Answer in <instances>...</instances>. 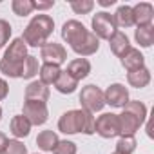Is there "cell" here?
Listing matches in <instances>:
<instances>
[{
	"label": "cell",
	"instance_id": "obj_31",
	"mask_svg": "<svg viewBox=\"0 0 154 154\" xmlns=\"http://www.w3.org/2000/svg\"><path fill=\"white\" fill-rule=\"evenodd\" d=\"M11 33H13L11 24H9L8 20H4V18H0V47H4V45L9 42Z\"/></svg>",
	"mask_w": 154,
	"mask_h": 154
},
{
	"label": "cell",
	"instance_id": "obj_27",
	"mask_svg": "<svg viewBox=\"0 0 154 154\" xmlns=\"http://www.w3.org/2000/svg\"><path fill=\"white\" fill-rule=\"evenodd\" d=\"M116 150L123 154H132L136 150V138L134 136H120L116 141Z\"/></svg>",
	"mask_w": 154,
	"mask_h": 154
},
{
	"label": "cell",
	"instance_id": "obj_29",
	"mask_svg": "<svg viewBox=\"0 0 154 154\" xmlns=\"http://www.w3.org/2000/svg\"><path fill=\"white\" fill-rule=\"evenodd\" d=\"M53 154H76V143L69 140H60L53 149Z\"/></svg>",
	"mask_w": 154,
	"mask_h": 154
},
{
	"label": "cell",
	"instance_id": "obj_14",
	"mask_svg": "<svg viewBox=\"0 0 154 154\" xmlns=\"http://www.w3.org/2000/svg\"><path fill=\"white\" fill-rule=\"evenodd\" d=\"M118 118H120V136H134L136 131L143 125V122L138 116H134L132 112H127V111L118 114Z\"/></svg>",
	"mask_w": 154,
	"mask_h": 154
},
{
	"label": "cell",
	"instance_id": "obj_20",
	"mask_svg": "<svg viewBox=\"0 0 154 154\" xmlns=\"http://www.w3.org/2000/svg\"><path fill=\"white\" fill-rule=\"evenodd\" d=\"M114 17V24L116 27H132L134 26V17H132V8L131 6H120L116 9Z\"/></svg>",
	"mask_w": 154,
	"mask_h": 154
},
{
	"label": "cell",
	"instance_id": "obj_26",
	"mask_svg": "<svg viewBox=\"0 0 154 154\" xmlns=\"http://www.w3.org/2000/svg\"><path fill=\"white\" fill-rule=\"evenodd\" d=\"M123 111L132 112V114H134V116H138L141 122H145V120H147V105H145V103H141L140 100H129V102L123 105Z\"/></svg>",
	"mask_w": 154,
	"mask_h": 154
},
{
	"label": "cell",
	"instance_id": "obj_36",
	"mask_svg": "<svg viewBox=\"0 0 154 154\" xmlns=\"http://www.w3.org/2000/svg\"><path fill=\"white\" fill-rule=\"evenodd\" d=\"M0 120H2V107H0Z\"/></svg>",
	"mask_w": 154,
	"mask_h": 154
},
{
	"label": "cell",
	"instance_id": "obj_7",
	"mask_svg": "<svg viewBox=\"0 0 154 154\" xmlns=\"http://www.w3.org/2000/svg\"><path fill=\"white\" fill-rule=\"evenodd\" d=\"M94 132L102 138L120 136V118L114 112H103L94 120Z\"/></svg>",
	"mask_w": 154,
	"mask_h": 154
},
{
	"label": "cell",
	"instance_id": "obj_33",
	"mask_svg": "<svg viewBox=\"0 0 154 154\" xmlns=\"http://www.w3.org/2000/svg\"><path fill=\"white\" fill-rule=\"evenodd\" d=\"M53 6H54V2H35V9H38V11L49 9V8H53Z\"/></svg>",
	"mask_w": 154,
	"mask_h": 154
},
{
	"label": "cell",
	"instance_id": "obj_34",
	"mask_svg": "<svg viewBox=\"0 0 154 154\" xmlns=\"http://www.w3.org/2000/svg\"><path fill=\"white\" fill-rule=\"evenodd\" d=\"M8 136L4 134V132H0V154H2L4 152V149H6V145H8Z\"/></svg>",
	"mask_w": 154,
	"mask_h": 154
},
{
	"label": "cell",
	"instance_id": "obj_1",
	"mask_svg": "<svg viewBox=\"0 0 154 154\" xmlns=\"http://www.w3.org/2000/svg\"><path fill=\"white\" fill-rule=\"evenodd\" d=\"M62 38L80 56H91L100 49V40L78 20H67L62 26Z\"/></svg>",
	"mask_w": 154,
	"mask_h": 154
},
{
	"label": "cell",
	"instance_id": "obj_19",
	"mask_svg": "<svg viewBox=\"0 0 154 154\" xmlns=\"http://www.w3.org/2000/svg\"><path fill=\"white\" fill-rule=\"evenodd\" d=\"M62 69L58 65H51V63H44L40 65V71H38V76H40V82L44 85H54V82L58 80Z\"/></svg>",
	"mask_w": 154,
	"mask_h": 154
},
{
	"label": "cell",
	"instance_id": "obj_35",
	"mask_svg": "<svg viewBox=\"0 0 154 154\" xmlns=\"http://www.w3.org/2000/svg\"><path fill=\"white\" fill-rule=\"evenodd\" d=\"M116 2V0H98V4L100 6H103V8H107V6H112Z\"/></svg>",
	"mask_w": 154,
	"mask_h": 154
},
{
	"label": "cell",
	"instance_id": "obj_8",
	"mask_svg": "<svg viewBox=\"0 0 154 154\" xmlns=\"http://www.w3.org/2000/svg\"><path fill=\"white\" fill-rule=\"evenodd\" d=\"M40 58L44 60V63H51V65H62L67 60V51L62 44L56 42H47L40 47Z\"/></svg>",
	"mask_w": 154,
	"mask_h": 154
},
{
	"label": "cell",
	"instance_id": "obj_4",
	"mask_svg": "<svg viewBox=\"0 0 154 154\" xmlns=\"http://www.w3.org/2000/svg\"><path fill=\"white\" fill-rule=\"evenodd\" d=\"M53 29H54V20L49 15H35L27 24V27L24 29L22 40L29 47H42L53 35Z\"/></svg>",
	"mask_w": 154,
	"mask_h": 154
},
{
	"label": "cell",
	"instance_id": "obj_32",
	"mask_svg": "<svg viewBox=\"0 0 154 154\" xmlns=\"http://www.w3.org/2000/svg\"><path fill=\"white\" fill-rule=\"evenodd\" d=\"M8 94H9V85H8V82L4 78H0V102L6 100Z\"/></svg>",
	"mask_w": 154,
	"mask_h": 154
},
{
	"label": "cell",
	"instance_id": "obj_37",
	"mask_svg": "<svg viewBox=\"0 0 154 154\" xmlns=\"http://www.w3.org/2000/svg\"><path fill=\"white\" fill-rule=\"evenodd\" d=\"M112 154H123V152H118V150H114V152H112Z\"/></svg>",
	"mask_w": 154,
	"mask_h": 154
},
{
	"label": "cell",
	"instance_id": "obj_30",
	"mask_svg": "<svg viewBox=\"0 0 154 154\" xmlns=\"http://www.w3.org/2000/svg\"><path fill=\"white\" fill-rule=\"evenodd\" d=\"M2 154H27V147L20 140H9Z\"/></svg>",
	"mask_w": 154,
	"mask_h": 154
},
{
	"label": "cell",
	"instance_id": "obj_24",
	"mask_svg": "<svg viewBox=\"0 0 154 154\" xmlns=\"http://www.w3.org/2000/svg\"><path fill=\"white\" fill-rule=\"evenodd\" d=\"M40 71V63H38V58L33 56V54H27L26 62H24V71H22V78L26 80H31L33 76H36Z\"/></svg>",
	"mask_w": 154,
	"mask_h": 154
},
{
	"label": "cell",
	"instance_id": "obj_28",
	"mask_svg": "<svg viewBox=\"0 0 154 154\" xmlns=\"http://www.w3.org/2000/svg\"><path fill=\"white\" fill-rule=\"evenodd\" d=\"M93 8H94L93 0H72L71 2V9L76 15H87V13L93 11Z\"/></svg>",
	"mask_w": 154,
	"mask_h": 154
},
{
	"label": "cell",
	"instance_id": "obj_18",
	"mask_svg": "<svg viewBox=\"0 0 154 154\" xmlns=\"http://www.w3.org/2000/svg\"><path fill=\"white\" fill-rule=\"evenodd\" d=\"M31 123L22 116V114H17L11 118V123H9V131L15 138H27L29 132H31Z\"/></svg>",
	"mask_w": 154,
	"mask_h": 154
},
{
	"label": "cell",
	"instance_id": "obj_11",
	"mask_svg": "<svg viewBox=\"0 0 154 154\" xmlns=\"http://www.w3.org/2000/svg\"><path fill=\"white\" fill-rule=\"evenodd\" d=\"M65 72L71 76V78H74L76 82H80L84 78H87L89 72H91V62L87 58H74L67 63V69Z\"/></svg>",
	"mask_w": 154,
	"mask_h": 154
},
{
	"label": "cell",
	"instance_id": "obj_13",
	"mask_svg": "<svg viewBox=\"0 0 154 154\" xmlns=\"http://www.w3.org/2000/svg\"><path fill=\"white\" fill-rule=\"evenodd\" d=\"M24 98H26V102H40V103H45L49 100V87L44 85L40 80L29 82V85L26 87Z\"/></svg>",
	"mask_w": 154,
	"mask_h": 154
},
{
	"label": "cell",
	"instance_id": "obj_21",
	"mask_svg": "<svg viewBox=\"0 0 154 154\" xmlns=\"http://www.w3.org/2000/svg\"><path fill=\"white\" fill-rule=\"evenodd\" d=\"M58 141H60V140H58V134H56L54 131H42V132L36 136V145H38V149H42V150H45V152H53V149L56 147Z\"/></svg>",
	"mask_w": 154,
	"mask_h": 154
},
{
	"label": "cell",
	"instance_id": "obj_22",
	"mask_svg": "<svg viewBox=\"0 0 154 154\" xmlns=\"http://www.w3.org/2000/svg\"><path fill=\"white\" fill-rule=\"evenodd\" d=\"M54 87L62 94H72L76 91V87H78V82H76L74 78H71L65 71H62L60 76H58V80L54 82Z\"/></svg>",
	"mask_w": 154,
	"mask_h": 154
},
{
	"label": "cell",
	"instance_id": "obj_10",
	"mask_svg": "<svg viewBox=\"0 0 154 154\" xmlns=\"http://www.w3.org/2000/svg\"><path fill=\"white\" fill-rule=\"evenodd\" d=\"M103 98H105V105H111V107H122L129 102V91L125 85L122 84H112L107 87V91L103 93Z\"/></svg>",
	"mask_w": 154,
	"mask_h": 154
},
{
	"label": "cell",
	"instance_id": "obj_17",
	"mask_svg": "<svg viewBox=\"0 0 154 154\" xmlns=\"http://www.w3.org/2000/svg\"><path fill=\"white\" fill-rule=\"evenodd\" d=\"M109 47H111V51H112L118 58H123V54L131 49V44H129L127 35L122 33V31H116V33L109 38Z\"/></svg>",
	"mask_w": 154,
	"mask_h": 154
},
{
	"label": "cell",
	"instance_id": "obj_2",
	"mask_svg": "<svg viewBox=\"0 0 154 154\" xmlns=\"http://www.w3.org/2000/svg\"><path fill=\"white\" fill-rule=\"evenodd\" d=\"M27 58V45L22 38H15L0 58V72H4L9 78H22L24 62Z\"/></svg>",
	"mask_w": 154,
	"mask_h": 154
},
{
	"label": "cell",
	"instance_id": "obj_15",
	"mask_svg": "<svg viewBox=\"0 0 154 154\" xmlns=\"http://www.w3.org/2000/svg\"><path fill=\"white\" fill-rule=\"evenodd\" d=\"M122 65H123L129 72H131V71H136V69H141V67H145V56L140 53V49L131 47V49L123 54Z\"/></svg>",
	"mask_w": 154,
	"mask_h": 154
},
{
	"label": "cell",
	"instance_id": "obj_23",
	"mask_svg": "<svg viewBox=\"0 0 154 154\" xmlns=\"http://www.w3.org/2000/svg\"><path fill=\"white\" fill-rule=\"evenodd\" d=\"M134 38L136 42L141 45V47H150L154 44V26H141V27H136L134 31Z\"/></svg>",
	"mask_w": 154,
	"mask_h": 154
},
{
	"label": "cell",
	"instance_id": "obj_6",
	"mask_svg": "<svg viewBox=\"0 0 154 154\" xmlns=\"http://www.w3.org/2000/svg\"><path fill=\"white\" fill-rule=\"evenodd\" d=\"M91 26H93V35L100 40H109L116 31H118V27H116V24H114V17L111 15V13H107V11H100V13H96L94 17H93V20H91Z\"/></svg>",
	"mask_w": 154,
	"mask_h": 154
},
{
	"label": "cell",
	"instance_id": "obj_9",
	"mask_svg": "<svg viewBox=\"0 0 154 154\" xmlns=\"http://www.w3.org/2000/svg\"><path fill=\"white\" fill-rule=\"evenodd\" d=\"M22 116L31 123V125H44L49 118V111L45 103L40 102H24V112Z\"/></svg>",
	"mask_w": 154,
	"mask_h": 154
},
{
	"label": "cell",
	"instance_id": "obj_16",
	"mask_svg": "<svg viewBox=\"0 0 154 154\" xmlns=\"http://www.w3.org/2000/svg\"><path fill=\"white\" fill-rule=\"evenodd\" d=\"M127 82L134 89H143V87H147L150 84V71L147 67L131 71V72H127Z\"/></svg>",
	"mask_w": 154,
	"mask_h": 154
},
{
	"label": "cell",
	"instance_id": "obj_3",
	"mask_svg": "<svg viewBox=\"0 0 154 154\" xmlns=\"http://www.w3.org/2000/svg\"><path fill=\"white\" fill-rule=\"evenodd\" d=\"M58 131L63 134H94V116L84 109H72L60 116Z\"/></svg>",
	"mask_w": 154,
	"mask_h": 154
},
{
	"label": "cell",
	"instance_id": "obj_5",
	"mask_svg": "<svg viewBox=\"0 0 154 154\" xmlns=\"http://www.w3.org/2000/svg\"><path fill=\"white\" fill-rule=\"evenodd\" d=\"M80 105L84 111L94 114L98 111H102L105 107V98H103V91L96 85H85L80 93Z\"/></svg>",
	"mask_w": 154,
	"mask_h": 154
},
{
	"label": "cell",
	"instance_id": "obj_12",
	"mask_svg": "<svg viewBox=\"0 0 154 154\" xmlns=\"http://www.w3.org/2000/svg\"><path fill=\"white\" fill-rule=\"evenodd\" d=\"M132 17H134V26H150L154 18V8L150 2H140L132 8Z\"/></svg>",
	"mask_w": 154,
	"mask_h": 154
},
{
	"label": "cell",
	"instance_id": "obj_25",
	"mask_svg": "<svg viewBox=\"0 0 154 154\" xmlns=\"http://www.w3.org/2000/svg\"><path fill=\"white\" fill-rule=\"evenodd\" d=\"M11 9L18 17H27V15H31L35 11V2L33 0H13Z\"/></svg>",
	"mask_w": 154,
	"mask_h": 154
}]
</instances>
